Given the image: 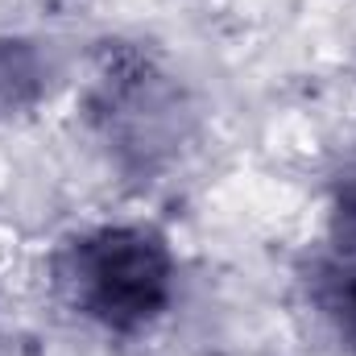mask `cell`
<instances>
[{"instance_id": "obj_3", "label": "cell", "mask_w": 356, "mask_h": 356, "mask_svg": "<svg viewBox=\"0 0 356 356\" xmlns=\"http://www.w3.org/2000/svg\"><path fill=\"white\" fill-rule=\"evenodd\" d=\"M336 236L344 241L340 249H348L356 257V175L344 178V191H340V207H336Z\"/></svg>"}, {"instance_id": "obj_2", "label": "cell", "mask_w": 356, "mask_h": 356, "mask_svg": "<svg viewBox=\"0 0 356 356\" xmlns=\"http://www.w3.org/2000/svg\"><path fill=\"white\" fill-rule=\"evenodd\" d=\"M315 302L336 323V332L356 348V261L353 266L336 261V266L315 269Z\"/></svg>"}, {"instance_id": "obj_1", "label": "cell", "mask_w": 356, "mask_h": 356, "mask_svg": "<svg viewBox=\"0 0 356 356\" xmlns=\"http://www.w3.org/2000/svg\"><path fill=\"white\" fill-rule=\"evenodd\" d=\"M58 282L88 319L112 332H137L166 311L175 261L154 228H99L67 249Z\"/></svg>"}]
</instances>
